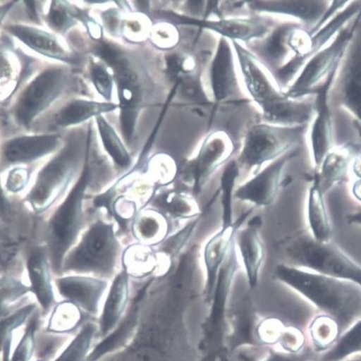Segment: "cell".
Wrapping results in <instances>:
<instances>
[{
	"instance_id": "cell-1",
	"label": "cell",
	"mask_w": 361,
	"mask_h": 361,
	"mask_svg": "<svg viewBox=\"0 0 361 361\" xmlns=\"http://www.w3.org/2000/svg\"><path fill=\"white\" fill-rule=\"evenodd\" d=\"M274 276L319 312L334 319L341 335L361 319V286L353 282L287 263L278 264Z\"/></svg>"
},
{
	"instance_id": "cell-2",
	"label": "cell",
	"mask_w": 361,
	"mask_h": 361,
	"mask_svg": "<svg viewBox=\"0 0 361 361\" xmlns=\"http://www.w3.org/2000/svg\"><path fill=\"white\" fill-rule=\"evenodd\" d=\"M287 263L361 286V265L332 240L316 241L307 231H300L283 245Z\"/></svg>"
},
{
	"instance_id": "cell-3",
	"label": "cell",
	"mask_w": 361,
	"mask_h": 361,
	"mask_svg": "<svg viewBox=\"0 0 361 361\" xmlns=\"http://www.w3.org/2000/svg\"><path fill=\"white\" fill-rule=\"evenodd\" d=\"M121 252L114 225L97 221L64 260L63 269L108 276L113 274Z\"/></svg>"
},
{
	"instance_id": "cell-4",
	"label": "cell",
	"mask_w": 361,
	"mask_h": 361,
	"mask_svg": "<svg viewBox=\"0 0 361 361\" xmlns=\"http://www.w3.org/2000/svg\"><path fill=\"white\" fill-rule=\"evenodd\" d=\"M92 173L85 161L82 175L63 203L53 215L48 230L50 259L55 272L63 269L64 260L84 224L82 202Z\"/></svg>"
},
{
	"instance_id": "cell-5",
	"label": "cell",
	"mask_w": 361,
	"mask_h": 361,
	"mask_svg": "<svg viewBox=\"0 0 361 361\" xmlns=\"http://www.w3.org/2000/svg\"><path fill=\"white\" fill-rule=\"evenodd\" d=\"M83 156L82 143L71 140L66 148L37 174L27 201L37 213L51 207L66 192L77 174Z\"/></svg>"
},
{
	"instance_id": "cell-6",
	"label": "cell",
	"mask_w": 361,
	"mask_h": 361,
	"mask_svg": "<svg viewBox=\"0 0 361 361\" xmlns=\"http://www.w3.org/2000/svg\"><path fill=\"white\" fill-rule=\"evenodd\" d=\"M305 128L267 125L252 127L237 160L240 171L257 169L288 153L302 139Z\"/></svg>"
},
{
	"instance_id": "cell-7",
	"label": "cell",
	"mask_w": 361,
	"mask_h": 361,
	"mask_svg": "<svg viewBox=\"0 0 361 361\" xmlns=\"http://www.w3.org/2000/svg\"><path fill=\"white\" fill-rule=\"evenodd\" d=\"M331 106L345 110L361 126V11L330 92Z\"/></svg>"
},
{
	"instance_id": "cell-8",
	"label": "cell",
	"mask_w": 361,
	"mask_h": 361,
	"mask_svg": "<svg viewBox=\"0 0 361 361\" xmlns=\"http://www.w3.org/2000/svg\"><path fill=\"white\" fill-rule=\"evenodd\" d=\"M357 16L339 32L327 47L306 63L295 81L285 93L287 97L302 99L313 96L315 90L336 70L353 34Z\"/></svg>"
},
{
	"instance_id": "cell-9",
	"label": "cell",
	"mask_w": 361,
	"mask_h": 361,
	"mask_svg": "<svg viewBox=\"0 0 361 361\" xmlns=\"http://www.w3.org/2000/svg\"><path fill=\"white\" fill-rule=\"evenodd\" d=\"M337 69L313 94L314 115L310 128L309 144L314 171L320 168L326 156L336 147L334 110L330 103V92Z\"/></svg>"
},
{
	"instance_id": "cell-10",
	"label": "cell",
	"mask_w": 361,
	"mask_h": 361,
	"mask_svg": "<svg viewBox=\"0 0 361 361\" xmlns=\"http://www.w3.org/2000/svg\"><path fill=\"white\" fill-rule=\"evenodd\" d=\"M231 152L232 145L226 135L214 133L206 139L198 153L183 164L180 176L195 197L201 194L211 176Z\"/></svg>"
},
{
	"instance_id": "cell-11",
	"label": "cell",
	"mask_w": 361,
	"mask_h": 361,
	"mask_svg": "<svg viewBox=\"0 0 361 361\" xmlns=\"http://www.w3.org/2000/svg\"><path fill=\"white\" fill-rule=\"evenodd\" d=\"M66 79L61 69H50L38 75L27 87L16 106L18 121L27 126L61 93Z\"/></svg>"
},
{
	"instance_id": "cell-12",
	"label": "cell",
	"mask_w": 361,
	"mask_h": 361,
	"mask_svg": "<svg viewBox=\"0 0 361 361\" xmlns=\"http://www.w3.org/2000/svg\"><path fill=\"white\" fill-rule=\"evenodd\" d=\"M294 155L295 152L290 151L257 171L235 190L234 197L255 207L272 205L282 187L286 167Z\"/></svg>"
},
{
	"instance_id": "cell-13",
	"label": "cell",
	"mask_w": 361,
	"mask_h": 361,
	"mask_svg": "<svg viewBox=\"0 0 361 361\" xmlns=\"http://www.w3.org/2000/svg\"><path fill=\"white\" fill-rule=\"evenodd\" d=\"M262 224L261 217L255 216L244 227L242 226L235 236L239 259L251 287L257 284L264 259V249L259 234Z\"/></svg>"
},
{
	"instance_id": "cell-14",
	"label": "cell",
	"mask_w": 361,
	"mask_h": 361,
	"mask_svg": "<svg viewBox=\"0 0 361 361\" xmlns=\"http://www.w3.org/2000/svg\"><path fill=\"white\" fill-rule=\"evenodd\" d=\"M252 212V209L245 212L235 221L232 227L221 228L204 245L202 257L206 274V290L208 295H212L214 293L219 269L228 255L237 231Z\"/></svg>"
},
{
	"instance_id": "cell-15",
	"label": "cell",
	"mask_w": 361,
	"mask_h": 361,
	"mask_svg": "<svg viewBox=\"0 0 361 361\" xmlns=\"http://www.w3.org/2000/svg\"><path fill=\"white\" fill-rule=\"evenodd\" d=\"M332 2H251L255 11L281 13L293 16L305 24L312 33L319 31L326 23V16Z\"/></svg>"
},
{
	"instance_id": "cell-16",
	"label": "cell",
	"mask_w": 361,
	"mask_h": 361,
	"mask_svg": "<svg viewBox=\"0 0 361 361\" xmlns=\"http://www.w3.org/2000/svg\"><path fill=\"white\" fill-rule=\"evenodd\" d=\"M245 85L252 98L260 106L285 96L269 81L255 58L237 42L234 43Z\"/></svg>"
},
{
	"instance_id": "cell-17",
	"label": "cell",
	"mask_w": 361,
	"mask_h": 361,
	"mask_svg": "<svg viewBox=\"0 0 361 361\" xmlns=\"http://www.w3.org/2000/svg\"><path fill=\"white\" fill-rule=\"evenodd\" d=\"M56 286L60 294L90 312H96L106 289L105 281L81 276L59 279Z\"/></svg>"
},
{
	"instance_id": "cell-18",
	"label": "cell",
	"mask_w": 361,
	"mask_h": 361,
	"mask_svg": "<svg viewBox=\"0 0 361 361\" xmlns=\"http://www.w3.org/2000/svg\"><path fill=\"white\" fill-rule=\"evenodd\" d=\"M173 22L187 25H192L200 27L214 30L221 35L241 40H249L264 35L267 26L260 22L250 20H221L209 21L198 20L171 13H165Z\"/></svg>"
},
{
	"instance_id": "cell-19",
	"label": "cell",
	"mask_w": 361,
	"mask_h": 361,
	"mask_svg": "<svg viewBox=\"0 0 361 361\" xmlns=\"http://www.w3.org/2000/svg\"><path fill=\"white\" fill-rule=\"evenodd\" d=\"M269 121L284 126H307L314 115V100L293 99L286 95L261 106Z\"/></svg>"
},
{
	"instance_id": "cell-20",
	"label": "cell",
	"mask_w": 361,
	"mask_h": 361,
	"mask_svg": "<svg viewBox=\"0 0 361 361\" xmlns=\"http://www.w3.org/2000/svg\"><path fill=\"white\" fill-rule=\"evenodd\" d=\"M317 176L314 173L306 200V218L308 232L318 242L327 243L332 238V227Z\"/></svg>"
},
{
	"instance_id": "cell-21",
	"label": "cell",
	"mask_w": 361,
	"mask_h": 361,
	"mask_svg": "<svg viewBox=\"0 0 361 361\" xmlns=\"http://www.w3.org/2000/svg\"><path fill=\"white\" fill-rule=\"evenodd\" d=\"M211 84L215 99L224 101L235 92L236 80L233 59L229 43L222 38L211 68Z\"/></svg>"
},
{
	"instance_id": "cell-22",
	"label": "cell",
	"mask_w": 361,
	"mask_h": 361,
	"mask_svg": "<svg viewBox=\"0 0 361 361\" xmlns=\"http://www.w3.org/2000/svg\"><path fill=\"white\" fill-rule=\"evenodd\" d=\"M59 143L55 135L19 137L6 144L4 155L11 164L28 163L51 153L58 147Z\"/></svg>"
},
{
	"instance_id": "cell-23",
	"label": "cell",
	"mask_w": 361,
	"mask_h": 361,
	"mask_svg": "<svg viewBox=\"0 0 361 361\" xmlns=\"http://www.w3.org/2000/svg\"><path fill=\"white\" fill-rule=\"evenodd\" d=\"M357 150L350 144L336 146L326 156L320 168L314 171L325 195L341 182L350 169L353 158L359 153Z\"/></svg>"
},
{
	"instance_id": "cell-24",
	"label": "cell",
	"mask_w": 361,
	"mask_h": 361,
	"mask_svg": "<svg viewBox=\"0 0 361 361\" xmlns=\"http://www.w3.org/2000/svg\"><path fill=\"white\" fill-rule=\"evenodd\" d=\"M27 267L32 290L39 304L45 309L49 308L54 293L47 256L42 250L36 249L30 253Z\"/></svg>"
},
{
	"instance_id": "cell-25",
	"label": "cell",
	"mask_w": 361,
	"mask_h": 361,
	"mask_svg": "<svg viewBox=\"0 0 361 361\" xmlns=\"http://www.w3.org/2000/svg\"><path fill=\"white\" fill-rule=\"evenodd\" d=\"M128 298V274L123 270L115 279L106 300L101 320L104 336L111 331L121 319Z\"/></svg>"
},
{
	"instance_id": "cell-26",
	"label": "cell",
	"mask_w": 361,
	"mask_h": 361,
	"mask_svg": "<svg viewBox=\"0 0 361 361\" xmlns=\"http://www.w3.org/2000/svg\"><path fill=\"white\" fill-rule=\"evenodd\" d=\"M8 30L30 49L45 56L65 61L70 59L68 53L51 34L23 25L11 26Z\"/></svg>"
},
{
	"instance_id": "cell-27",
	"label": "cell",
	"mask_w": 361,
	"mask_h": 361,
	"mask_svg": "<svg viewBox=\"0 0 361 361\" xmlns=\"http://www.w3.org/2000/svg\"><path fill=\"white\" fill-rule=\"evenodd\" d=\"M306 331L310 347L319 355L329 350L341 336L337 322L321 312L314 316Z\"/></svg>"
},
{
	"instance_id": "cell-28",
	"label": "cell",
	"mask_w": 361,
	"mask_h": 361,
	"mask_svg": "<svg viewBox=\"0 0 361 361\" xmlns=\"http://www.w3.org/2000/svg\"><path fill=\"white\" fill-rule=\"evenodd\" d=\"M117 106L113 104H101L77 100L61 109L54 118L55 124L66 127L82 122L90 117L114 111Z\"/></svg>"
},
{
	"instance_id": "cell-29",
	"label": "cell",
	"mask_w": 361,
	"mask_h": 361,
	"mask_svg": "<svg viewBox=\"0 0 361 361\" xmlns=\"http://www.w3.org/2000/svg\"><path fill=\"white\" fill-rule=\"evenodd\" d=\"M240 169L237 160L231 161L225 166L220 178V203L221 206V228L232 227L233 221V200L235 185L240 176Z\"/></svg>"
},
{
	"instance_id": "cell-30",
	"label": "cell",
	"mask_w": 361,
	"mask_h": 361,
	"mask_svg": "<svg viewBox=\"0 0 361 361\" xmlns=\"http://www.w3.org/2000/svg\"><path fill=\"white\" fill-rule=\"evenodd\" d=\"M361 354V319L342 334L336 343L320 354L317 361H343Z\"/></svg>"
},
{
	"instance_id": "cell-31",
	"label": "cell",
	"mask_w": 361,
	"mask_h": 361,
	"mask_svg": "<svg viewBox=\"0 0 361 361\" xmlns=\"http://www.w3.org/2000/svg\"><path fill=\"white\" fill-rule=\"evenodd\" d=\"M153 204L175 219H187L199 214L197 204L192 198L176 192L158 195Z\"/></svg>"
},
{
	"instance_id": "cell-32",
	"label": "cell",
	"mask_w": 361,
	"mask_h": 361,
	"mask_svg": "<svg viewBox=\"0 0 361 361\" xmlns=\"http://www.w3.org/2000/svg\"><path fill=\"white\" fill-rule=\"evenodd\" d=\"M121 326L104 339L89 355L86 361H97L105 355L114 351L123 345L130 337L137 323V309H132Z\"/></svg>"
},
{
	"instance_id": "cell-33",
	"label": "cell",
	"mask_w": 361,
	"mask_h": 361,
	"mask_svg": "<svg viewBox=\"0 0 361 361\" xmlns=\"http://www.w3.org/2000/svg\"><path fill=\"white\" fill-rule=\"evenodd\" d=\"M101 137L104 147L115 164L121 169L128 168L131 163L130 156L114 129L101 116L97 117Z\"/></svg>"
},
{
	"instance_id": "cell-34",
	"label": "cell",
	"mask_w": 361,
	"mask_h": 361,
	"mask_svg": "<svg viewBox=\"0 0 361 361\" xmlns=\"http://www.w3.org/2000/svg\"><path fill=\"white\" fill-rule=\"evenodd\" d=\"M165 219L157 212L140 216L134 224L135 234L143 241H158L166 232Z\"/></svg>"
},
{
	"instance_id": "cell-35",
	"label": "cell",
	"mask_w": 361,
	"mask_h": 361,
	"mask_svg": "<svg viewBox=\"0 0 361 361\" xmlns=\"http://www.w3.org/2000/svg\"><path fill=\"white\" fill-rule=\"evenodd\" d=\"M81 314L78 306L71 302L60 304L52 314L49 329L56 333L71 331L80 323Z\"/></svg>"
},
{
	"instance_id": "cell-36",
	"label": "cell",
	"mask_w": 361,
	"mask_h": 361,
	"mask_svg": "<svg viewBox=\"0 0 361 361\" xmlns=\"http://www.w3.org/2000/svg\"><path fill=\"white\" fill-rule=\"evenodd\" d=\"M95 332L94 324H86L55 361H81L92 342Z\"/></svg>"
},
{
	"instance_id": "cell-37",
	"label": "cell",
	"mask_w": 361,
	"mask_h": 361,
	"mask_svg": "<svg viewBox=\"0 0 361 361\" xmlns=\"http://www.w3.org/2000/svg\"><path fill=\"white\" fill-rule=\"evenodd\" d=\"M72 16L66 3L54 1L49 15V24L56 30L64 32L74 24Z\"/></svg>"
},
{
	"instance_id": "cell-38",
	"label": "cell",
	"mask_w": 361,
	"mask_h": 361,
	"mask_svg": "<svg viewBox=\"0 0 361 361\" xmlns=\"http://www.w3.org/2000/svg\"><path fill=\"white\" fill-rule=\"evenodd\" d=\"M36 321H32L13 354L11 361H30L35 348Z\"/></svg>"
},
{
	"instance_id": "cell-39",
	"label": "cell",
	"mask_w": 361,
	"mask_h": 361,
	"mask_svg": "<svg viewBox=\"0 0 361 361\" xmlns=\"http://www.w3.org/2000/svg\"><path fill=\"white\" fill-rule=\"evenodd\" d=\"M92 77L99 93L106 99L110 100L112 94L113 80L108 71L102 66L93 65Z\"/></svg>"
},
{
	"instance_id": "cell-40",
	"label": "cell",
	"mask_w": 361,
	"mask_h": 361,
	"mask_svg": "<svg viewBox=\"0 0 361 361\" xmlns=\"http://www.w3.org/2000/svg\"><path fill=\"white\" fill-rule=\"evenodd\" d=\"M95 54L111 68L114 67L124 57L118 49L106 42H101L97 45Z\"/></svg>"
},
{
	"instance_id": "cell-41",
	"label": "cell",
	"mask_w": 361,
	"mask_h": 361,
	"mask_svg": "<svg viewBox=\"0 0 361 361\" xmlns=\"http://www.w3.org/2000/svg\"><path fill=\"white\" fill-rule=\"evenodd\" d=\"M30 178L29 171L23 168L11 171L6 180V188L12 193L21 192L27 185Z\"/></svg>"
},
{
	"instance_id": "cell-42",
	"label": "cell",
	"mask_w": 361,
	"mask_h": 361,
	"mask_svg": "<svg viewBox=\"0 0 361 361\" xmlns=\"http://www.w3.org/2000/svg\"><path fill=\"white\" fill-rule=\"evenodd\" d=\"M139 113L138 109H121V126L126 141L130 143L132 140L135 121Z\"/></svg>"
},
{
	"instance_id": "cell-43",
	"label": "cell",
	"mask_w": 361,
	"mask_h": 361,
	"mask_svg": "<svg viewBox=\"0 0 361 361\" xmlns=\"http://www.w3.org/2000/svg\"><path fill=\"white\" fill-rule=\"evenodd\" d=\"M25 293V287L17 281L12 280L2 281V298L3 300H11Z\"/></svg>"
},
{
	"instance_id": "cell-44",
	"label": "cell",
	"mask_w": 361,
	"mask_h": 361,
	"mask_svg": "<svg viewBox=\"0 0 361 361\" xmlns=\"http://www.w3.org/2000/svg\"><path fill=\"white\" fill-rule=\"evenodd\" d=\"M126 361H159V357L154 350L142 348L129 355Z\"/></svg>"
},
{
	"instance_id": "cell-45",
	"label": "cell",
	"mask_w": 361,
	"mask_h": 361,
	"mask_svg": "<svg viewBox=\"0 0 361 361\" xmlns=\"http://www.w3.org/2000/svg\"><path fill=\"white\" fill-rule=\"evenodd\" d=\"M350 170L355 178H361V153L355 156L350 164Z\"/></svg>"
},
{
	"instance_id": "cell-46",
	"label": "cell",
	"mask_w": 361,
	"mask_h": 361,
	"mask_svg": "<svg viewBox=\"0 0 361 361\" xmlns=\"http://www.w3.org/2000/svg\"><path fill=\"white\" fill-rule=\"evenodd\" d=\"M346 220L349 224L361 228V209L349 213Z\"/></svg>"
},
{
	"instance_id": "cell-47",
	"label": "cell",
	"mask_w": 361,
	"mask_h": 361,
	"mask_svg": "<svg viewBox=\"0 0 361 361\" xmlns=\"http://www.w3.org/2000/svg\"><path fill=\"white\" fill-rule=\"evenodd\" d=\"M351 193L353 197L361 203V178H355L351 186Z\"/></svg>"
},
{
	"instance_id": "cell-48",
	"label": "cell",
	"mask_w": 361,
	"mask_h": 361,
	"mask_svg": "<svg viewBox=\"0 0 361 361\" xmlns=\"http://www.w3.org/2000/svg\"><path fill=\"white\" fill-rule=\"evenodd\" d=\"M25 4L27 6V13L29 14V16L31 18V19L34 20L35 21H37L38 20V18L35 11V3L25 2Z\"/></svg>"
},
{
	"instance_id": "cell-49",
	"label": "cell",
	"mask_w": 361,
	"mask_h": 361,
	"mask_svg": "<svg viewBox=\"0 0 361 361\" xmlns=\"http://www.w3.org/2000/svg\"><path fill=\"white\" fill-rule=\"evenodd\" d=\"M343 361H361V354L354 355L350 358H348Z\"/></svg>"
},
{
	"instance_id": "cell-50",
	"label": "cell",
	"mask_w": 361,
	"mask_h": 361,
	"mask_svg": "<svg viewBox=\"0 0 361 361\" xmlns=\"http://www.w3.org/2000/svg\"><path fill=\"white\" fill-rule=\"evenodd\" d=\"M353 124H354V128L355 130H357L358 135H359L360 140L361 142V126L359 125L357 123H355V122H353Z\"/></svg>"
},
{
	"instance_id": "cell-51",
	"label": "cell",
	"mask_w": 361,
	"mask_h": 361,
	"mask_svg": "<svg viewBox=\"0 0 361 361\" xmlns=\"http://www.w3.org/2000/svg\"><path fill=\"white\" fill-rule=\"evenodd\" d=\"M37 361H41V360H37Z\"/></svg>"
}]
</instances>
